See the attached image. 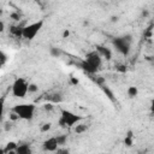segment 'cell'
I'll return each mask as SVG.
<instances>
[{"instance_id": "6da1fadb", "label": "cell", "mask_w": 154, "mask_h": 154, "mask_svg": "<svg viewBox=\"0 0 154 154\" xmlns=\"http://www.w3.org/2000/svg\"><path fill=\"white\" fill-rule=\"evenodd\" d=\"M60 119H59V123L63 128H71L73 125H76L78 122L82 120V117L81 116H77L76 113L69 111V109H65V108H61L60 109Z\"/></svg>"}, {"instance_id": "7a4b0ae2", "label": "cell", "mask_w": 154, "mask_h": 154, "mask_svg": "<svg viewBox=\"0 0 154 154\" xmlns=\"http://www.w3.org/2000/svg\"><path fill=\"white\" fill-rule=\"evenodd\" d=\"M43 19H40L37 22H34V23H30L28 25H25L24 28H22L20 30V35L23 36V38L25 40H34L35 36L40 32V30L42 29L43 26Z\"/></svg>"}, {"instance_id": "3957f363", "label": "cell", "mask_w": 154, "mask_h": 154, "mask_svg": "<svg viewBox=\"0 0 154 154\" xmlns=\"http://www.w3.org/2000/svg\"><path fill=\"white\" fill-rule=\"evenodd\" d=\"M12 111L18 114L19 119L30 120V119H32L34 113H35V105H32V103H19V105H16L12 108Z\"/></svg>"}, {"instance_id": "277c9868", "label": "cell", "mask_w": 154, "mask_h": 154, "mask_svg": "<svg viewBox=\"0 0 154 154\" xmlns=\"http://www.w3.org/2000/svg\"><path fill=\"white\" fill-rule=\"evenodd\" d=\"M28 85H29V83L26 82L25 78H23V77L16 78L13 84H12V94H13V96L19 97V99H24L26 96V94H28Z\"/></svg>"}, {"instance_id": "5b68a950", "label": "cell", "mask_w": 154, "mask_h": 154, "mask_svg": "<svg viewBox=\"0 0 154 154\" xmlns=\"http://www.w3.org/2000/svg\"><path fill=\"white\" fill-rule=\"evenodd\" d=\"M131 41V35H124L122 37H116L113 40V46L119 53H122L123 55H128L130 52Z\"/></svg>"}, {"instance_id": "8992f818", "label": "cell", "mask_w": 154, "mask_h": 154, "mask_svg": "<svg viewBox=\"0 0 154 154\" xmlns=\"http://www.w3.org/2000/svg\"><path fill=\"white\" fill-rule=\"evenodd\" d=\"M84 61H85L88 65H90L93 69L97 70V69L101 66L102 59H101V55H100V53H99L97 51H90V52H88V53L85 54Z\"/></svg>"}, {"instance_id": "52a82bcc", "label": "cell", "mask_w": 154, "mask_h": 154, "mask_svg": "<svg viewBox=\"0 0 154 154\" xmlns=\"http://www.w3.org/2000/svg\"><path fill=\"white\" fill-rule=\"evenodd\" d=\"M58 142H57V137H49L43 142V149L48 150V152H55L58 149Z\"/></svg>"}, {"instance_id": "ba28073f", "label": "cell", "mask_w": 154, "mask_h": 154, "mask_svg": "<svg viewBox=\"0 0 154 154\" xmlns=\"http://www.w3.org/2000/svg\"><path fill=\"white\" fill-rule=\"evenodd\" d=\"M14 153H17V154H30L31 149H30L29 144H18Z\"/></svg>"}, {"instance_id": "9c48e42d", "label": "cell", "mask_w": 154, "mask_h": 154, "mask_svg": "<svg viewBox=\"0 0 154 154\" xmlns=\"http://www.w3.org/2000/svg\"><path fill=\"white\" fill-rule=\"evenodd\" d=\"M17 146H18V144H17L16 142L11 141V142H8V143L6 144V147L4 148V152H5V153H14V152H16Z\"/></svg>"}, {"instance_id": "30bf717a", "label": "cell", "mask_w": 154, "mask_h": 154, "mask_svg": "<svg viewBox=\"0 0 154 154\" xmlns=\"http://www.w3.org/2000/svg\"><path fill=\"white\" fill-rule=\"evenodd\" d=\"M126 94H128L129 97H136L137 94H138V89H137V87H135V85H130V87L126 89Z\"/></svg>"}, {"instance_id": "8fae6325", "label": "cell", "mask_w": 154, "mask_h": 154, "mask_svg": "<svg viewBox=\"0 0 154 154\" xmlns=\"http://www.w3.org/2000/svg\"><path fill=\"white\" fill-rule=\"evenodd\" d=\"M99 53H100V55L102 54V55H105L106 57V59H111V52H109V49H105L103 47H101V46H97V49H96Z\"/></svg>"}, {"instance_id": "7c38bea8", "label": "cell", "mask_w": 154, "mask_h": 154, "mask_svg": "<svg viewBox=\"0 0 154 154\" xmlns=\"http://www.w3.org/2000/svg\"><path fill=\"white\" fill-rule=\"evenodd\" d=\"M49 54H51L52 57H54V58H58V57L61 54V51H60L59 48H57V47H51V48H49Z\"/></svg>"}, {"instance_id": "4fadbf2b", "label": "cell", "mask_w": 154, "mask_h": 154, "mask_svg": "<svg viewBox=\"0 0 154 154\" xmlns=\"http://www.w3.org/2000/svg\"><path fill=\"white\" fill-rule=\"evenodd\" d=\"M66 141H67V136H66V135H59V136H57L58 146H64V144H66Z\"/></svg>"}, {"instance_id": "5bb4252c", "label": "cell", "mask_w": 154, "mask_h": 154, "mask_svg": "<svg viewBox=\"0 0 154 154\" xmlns=\"http://www.w3.org/2000/svg\"><path fill=\"white\" fill-rule=\"evenodd\" d=\"M124 143H125L126 146H129V147L132 144V132H131V131L128 132V135H126V137H125V140H124Z\"/></svg>"}, {"instance_id": "9a60e30c", "label": "cell", "mask_w": 154, "mask_h": 154, "mask_svg": "<svg viewBox=\"0 0 154 154\" xmlns=\"http://www.w3.org/2000/svg\"><path fill=\"white\" fill-rule=\"evenodd\" d=\"M37 90H38L37 84H35V83H29V85H28V93H36Z\"/></svg>"}, {"instance_id": "2e32d148", "label": "cell", "mask_w": 154, "mask_h": 154, "mask_svg": "<svg viewBox=\"0 0 154 154\" xmlns=\"http://www.w3.org/2000/svg\"><path fill=\"white\" fill-rule=\"evenodd\" d=\"M87 130V125H83V124H78V125H76V128H75V131L77 132V134H82V132H84Z\"/></svg>"}, {"instance_id": "e0dca14e", "label": "cell", "mask_w": 154, "mask_h": 154, "mask_svg": "<svg viewBox=\"0 0 154 154\" xmlns=\"http://www.w3.org/2000/svg\"><path fill=\"white\" fill-rule=\"evenodd\" d=\"M5 111V97H0V118L2 117Z\"/></svg>"}, {"instance_id": "ac0fdd59", "label": "cell", "mask_w": 154, "mask_h": 154, "mask_svg": "<svg viewBox=\"0 0 154 154\" xmlns=\"http://www.w3.org/2000/svg\"><path fill=\"white\" fill-rule=\"evenodd\" d=\"M51 123H45V124H42V126H41V131L42 132H47L48 130H51Z\"/></svg>"}, {"instance_id": "d6986e66", "label": "cell", "mask_w": 154, "mask_h": 154, "mask_svg": "<svg viewBox=\"0 0 154 154\" xmlns=\"http://www.w3.org/2000/svg\"><path fill=\"white\" fill-rule=\"evenodd\" d=\"M2 55H4V53L0 52V67H1V66L5 64V61H6V55H5V57H2Z\"/></svg>"}, {"instance_id": "ffe728a7", "label": "cell", "mask_w": 154, "mask_h": 154, "mask_svg": "<svg viewBox=\"0 0 154 154\" xmlns=\"http://www.w3.org/2000/svg\"><path fill=\"white\" fill-rule=\"evenodd\" d=\"M10 119H11V120H17V119H19V117H18V114H17L16 112L12 111V113L10 114Z\"/></svg>"}, {"instance_id": "44dd1931", "label": "cell", "mask_w": 154, "mask_h": 154, "mask_svg": "<svg viewBox=\"0 0 154 154\" xmlns=\"http://www.w3.org/2000/svg\"><path fill=\"white\" fill-rule=\"evenodd\" d=\"M70 36V30L69 29H65L64 31H63V38H66V37H69Z\"/></svg>"}, {"instance_id": "7402d4cb", "label": "cell", "mask_w": 154, "mask_h": 154, "mask_svg": "<svg viewBox=\"0 0 154 154\" xmlns=\"http://www.w3.org/2000/svg\"><path fill=\"white\" fill-rule=\"evenodd\" d=\"M4 30H5V23L0 20V32H4Z\"/></svg>"}, {"instance_id": "603a6c76", "label": "cell", "mask_w": 154, "mask_h": 154, "mask_svg": "<svg viewBox=\"0 0 154 154\" xmlns=\"http://www.w3.org/2000/svg\"><path fill=\"white\" fill-rule=\"evenodd\" d=\"M52 108H53L52 105H45V109H46V111H51Z\"/></svg>"}, {"instance_id": "cb8c5ba5", "label": "cell", "mask_w": 154, "mask_h": 154, "mask_svg": "<svg viewBox=\"0 0 154 154\" xmlns=\"http://www.w3.org/2000/svg\"><path fill=\"white\" fill-rule=\"evenodd\" d=\"M11 17H12V18H14L16 20H18V19H19V16H18L17 13H12V14H11Z\"/></svg>"}, {"instance_id": "d4e9b609", "label": "cell", "mask_w": 154, "mask_h": 154, "mask_svg": "<svg viewBox=\"0 0 154 154\" xmlns=\"http://www.w3.org/2000/svg\"><path fill=\"white\" fill-rule=\"evenodd\" d=\"M1 153H5V152H4V149H1V148H0V154H1Z\"/></svg>"}, {"instance_id": "484cf974", "label": "cell", "mask_w": 154, "mask_h": 154, "mask_svg": "<svg viewBox=\"0 0 154 154\" xmlns=\"http://www.w3.org/2000/svg\"><path fill=\"white\" fill-rule=\"evenodd\" d=\"M34 1H36V0H34Z\"/></svg>"}]
</instances>
